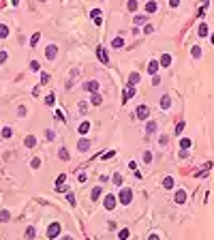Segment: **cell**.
<instances>
[{
  "label": "cell",
  "instance_id": "obj_4",
  "mask_svg": "<svg viewBox=\"0 0 214 240\" xmlns=\"http://www.w3.org/2000/svg\"><path fill=\"white\" fill-rule=\"evenodd\" d=\"M148 116H150V107H148V105H139V107H137V118L146 120Z\"/></svg>",
  "mask_w": 214,
  "mask_h": 240
},
{
  "label": "cell",
  "instance_id": "obj_32",
  "mask_svg": "<svg viewBox=\"0 0 214 240\" xmlns=\"http://www.w3.org/2000/svg\"><path fill=\"white\" fill-rule=\"evenodd\" d=\"M114 157H116V150H107V152L101 154V159H105V161H107V159H114Z\"/></svg>",
  "mask_w": 214,
  "mask_h": 240
},
{
  "label": "cell",
  "instance_id": "obj_30",
  "mask_svg": "<svg viewBox=\"0 0 214 240\" xmlns=\"http://www.w3.org/2000/svg\"><path fill=\"white\" fill-rule=\"evenodd\" d=\"M184 127H186V122H184V120H180V122L176 124V135H180V133L184 131Z\"/></svg>",
  "mask_w": 214,
  "mask_h": 240
},
{
  "label": "cell",
  "instance_id": "obj_2",
  "mask_svg": "<svg viewBox=\"0 0 214 240\" xmlns=\"http://www.w3.org/2000/svg\"><path fill=\"white\" fill-rule=\"evenodd\" d=\"M60 236V223H51L47 227V238H58Z\"/></svg>",
  "mask_w": 214,
  "mask_h": 240
},
{
  "label": "cell",
  "instance_id": "obj_53",
  "mask_svg": "<svg viewBox=\"0 0 214 240\" xmlns=\"http://www.w3.org/2000/svg\"><path fill=\"white\" fill-rule=\"evenodd\" d=\"M13 4H19V0H13Z\"/></svg>",
  "mask_w": 214,
  "mask_h": 240
},
{
  "label": "cell",
  "instance_id": "obj_9",
  "mask_svg": "<svg viewBox=\"0 0 214 240\" xmlns=\"http://www.w3.org/2000/svg\"><path fill=\"white\" fill-rule=\"evenodd\" d=\"M90 140H86V137H82V140H79V144H77V150H79V152H88V150H90Z\"/></svg>",
  "mask_w": 214,
  "mask_h": 240
},
{
  "label": "cell",
  "instance_id": "obj_45",
  "mask_svg": "<svg viewBox=\"0 0 214 240\" xmlns=\"http://www.w3.org/2000/svg\"><path fill=\"white\" fill-rule=\"evenodd\" d=\"M67 199H69V204H73V206L77 204V199H75V195H73V193H69V195H67Z\"/></svg>",
  "mask_w": 214,
  "mask_h": 240
},
{
  "label": "cell",
  "instance_id": "obj_20",
  "mask_svg": "<svg viewBox=\"0 0 214 240\" xmlns=\"http://www.w3.org/2000/svg\"><path fill=\"white\" fill-rule=\"evenodd\" d=\"M163 187H165V189H173V187H176V180H173L171 176H167V178L163 180Z\"/></svg>",
  "mask_w": 214,
  "mask_h": 240
},
{
  "label": "cell",
  "instance_id": "obj_17",
  "mask_svg": "<svg viewBox=\"0 0 214 240\" xmlns=\"http://www.w3.org/2000/svg\"><path fill=\"white\" fill-rule=\"evenodd\" d=\"M161 107H163V109H169V107H171V99L167 95L161 96Z\"/></svg>",
  "mask_w": 214,
  "mask_h": 240
},
{
  "label": "cell",
  "instance_id": "obj_42",
  "mask_svg": "<svg viewBox=\"0 0 214 240\" xmlns=\"http://www.w3.org/2000/svg\"><path fill=\"white\" fill-rule=\"evenodd\" d=\"M34 236H37L34 227H28V230H26V238H34Z\"/></svg>",
  "mask_w": 214,
  "mask_h": 240
},
{
  "label": "cell",
  "instance_id": "obj_28",
  "mask_svg": "<svg viewBox=\"0 0 214 240\" xmlns=\"http://www.w3.org/2000/svg\"><path fill=\"white\" fill-rule=\"evenodd\" d=\"M101 191H103V187H94V189H92V195H90V199H92V201H94V199H99Z\"/></svg>",
  "mask_w": 214,
  "mask_h": 240
},
{
  "label": "cell",
  "instance_id": "obj_23",
  "mask_svg": "<svg viewBox=\"0 0 214 240\" xmlns=\"http://www.w3.org/2000/svg\"><path fill=\"white\" fill-rule=\"evenodd\" d=\"M156 9H159V4H156V2H154V0H150V2H148V4H146V11H148V13H154V11H156Z\"/></svg>",
  "mask_w": 214,
  "mask_h": 240
},
{
  "label": "cell",
  "instance_id": "obj_18",
  "mask_svg": "<svg viewBox=\"0 0 214 240\" xmlns=\"http://www.w3.org/2000/svg\"><path fill=\"white\" fill-rule=\"evenodd\" d=\"M77 131H79V135H86V133L90 131V122H88V120H84V122L79 124V129H77Z\"/></svg>",
  "mask_w": 214,
  "mask_h": 240
},
{
  "label": "cell",
  "instance_id": "obj_49",
  "mask_svg": "<svg viewBox=\"0 0 214 240\" xmlns=\"http://www.w3.org/2000/svg\"><path fill=\"white\" fill-rule=\"evenodd\" d=\"M47 82H49V75H47V73H43V75H41V84H47Z\"/></svg>",
  "mask_w": 214,
  "mask_h": 240
},
{
  "label": "cell",
  "instance_id": "obj_16",
  "mask_svg": "<svg viewBox=\"0 0 214 240\" xmlns=\"http://www.w3.org/2000/svg\"><path fill=\"white\" fill-rule=\"evenodd\" d=\"M24 144H26V148H34V146H37V137H34V135H28V137L24 140Z\"/></svg>",
  "mask_w": 214,
  "mask_h": 240
},
{
  "label": "cell",
  "instance_id": "obj_15",
  "mask_svg": "<svg viewBox=\"0 0 214 240\" xmlns=\"http://www.w3.org/2000/svg\"><path fill=\"white\" fill-rule=\"evenodd\" d=\"M139 82H141V75H139V73H131V75H128V84H131V86H135V84H139Z\"/></svg>",
  "mask_w": 214,
  "mask_h": 240
},
{
  "label": "cell",
  "instance_id": "obj_10",
  "mask_svg": "<svg viewBox=\"0 0 214 240\" xmlns=\"http://www.w3.org/2000/svg\"><path fill=\"white\" fill-rule=\"evenodd\" d=\"M101 15H103V13H101L99 9H92V11H90V17H92V19H94V24H99V26L103 24V17H101Z\"/></svg>",
  "mask_w": 214,
  "mask_h": 240
},
{
  "label": "cell",
  "instance_id": "obj_51",
  "mask_svg": "<svg viewBox=\"0 0 214 240\" xmlns=\"http://www.w3.org/2000/svg\"><path fill=\"white\" fill-rule=\"evenodd\" d=\"M152 84H154V86H159V84H161V77H159V75H154V79H152Z\"/></svg>",
  "mask_w": 214,
  "mask_h": 240
},
{
  "label": "cell",
  "instance_id": "obj_33",
  "mask_svg": "<svg viewBox=\"0 0 214 240\" xmlns=\"http://www.w3.org/2000/svg\"><path fill=\"white\" fill-rule=\"evenodd\" d=\"M137 6H139V4H137V0H128V2H127V9H128V11H137Z\"/></svg>",
  "mask_w": 214,
  "mask_h": 240
},
{
  "label": "cell",
  "instance_id": "obj_8",
  "mask_svg": "<svg viewBox=\"0 0 214 240\" xmlns=\"http://www.w3.org/2000/svg\"><path fill=\"white\" fill-rule=\"evenodd\" d=\"M96 56H99V60H101L103 64H109V56H107V51L103 47H96Z\"/></svg>",
  "mask_w": 214,
  "mask_h": 240
},
{
  "label": "cell",
  "instance_id": "obj_27",
  "mask_svg": "<svg viewBox=\"0 0 214 240\" xmlns=\"http://www.w3.org/2000/svg\"><path fill=\"white\" fill-rule=\"evenodd\" d=\"M122 45H124V39H122V37H116V39H114V41H111V47H122Z\"/></svg>",
  "mask_w": 214,
  "mask_h": 240
},
{
  "label": "cell",
  "instance_id": "obj_34",
  "mask_svg": "<svg viewBox=\"0 0 214 240\" xmlns=\"http://www.w3.org/2000/svg\"><path fill=\"white\" fill-rule=\"evenodd\" d=\"M197 32H199V37H208V26H206V24H201Z\"/></svg>",
  "mask_w": 214,
  "mask_h": 240
},
{
  "label": "cell",
  "instance_id": "obj_52",
  "mask_svg": "<svg viewBox=\"0 0 214 240\" xmlns=\"http://www.w3.org/2000/svg\"><path fill=\"white\" fill-rule=\"evenodd\" d=\"M169 4H171V6H178V4H180V0H169Z\"/></svg>",
  "mask_w": 214,
  "mask_h": 240
},
{
  "label": "cell",
  "instance_id": "obj_46",
  "mask_svg": "<svg viewBox=\"0 0 214 240\" xmlns=\"http://www.w3.org/2000/svg\"><path fill=\"white\" fill-rule=\"evenodd\" d=\"M86 109H88V105H86V101H79V112L86 114Z\"/></svg>",
  "mask_w": 214,
  "mask_h": 240
},
{
  "label": "cell",
  "instance_id": "obj_36",
  "mask_svg": "<svg viewBox=\"0 0 214 240\" xmlns=\"http://www.w3.org/2000/svg\"><path fill=\"white\" fill-rule=\"evenodd\" d=\"M191 144H193V142H191L188 137H184V140L180 142V146H182V150H186V148H191Z\"/></svg>",
  "mask_w": 214,
  "mask_h": 240
},
{
  "label": "cell",
  "instance_id": "obj_13",
  "mask_svg": "<svg viewBox=\"0 0 214 240\" xmlns=\"http://www.w3.org/2000/svg\"><path fill=\"white\" fill-rule=\"evenodd\" d=\"M154 131H156V122H154V120H150V122H148V127H146V135H148V137H152V135H154Z\"/></svg>",
  "mask_w": 214,
  "mask_h": 240
},
{
  "label": "cell",
  "instance_id": "obj_35",
  "mask_svg": "<svg viewBox=\"0 0 214 240\" xmlns=\"http://www.w3.org/2000/svg\"><path fill=\"white\" fill-rule=\"evenodd\" d=\"M191 54H193V58H199V56H201V47H199V45H195V47L191 49Z\"/></svg>",
  "mask_w": 214,
  "mask_h": 240
},
{
  "label": "cell",
  "instance_id": "obj_31",
  "mask_svg": "<svg viewBox=\"0 0 214 240\" xmlns=\"http://www.w3.org/2000/svg\"><path fill=\"white\" fill-rule=\"evenodd\" d=\"M0 135H2V137H11V135H13V131H11V127H2V131H0Z\"/></svg>",
  "mask_w": 214,
  "mask_h": 240
},
{
  "label": "cell",
  "instance_id": "obj_41",
  "mask_svg": "<svg viewBox=\"0 0 214 240\" xmlns=\"http://www.w3.org/2000/svg\"><path fill=\"white\" fill-rule=\"evenodd\" d=\"M45 137H47V140L51 142V140H56V133H54L51 129H47V131H45Z\"/></svg>",
  "mask_w": 214,
  "mask_h": 240
},
{
  "label": "cell",
  "instance_id": "obj_37",
  "mask_svg": "<svg viewBox=\"0 0 214 240\" xmlns=\"http://www.w3.org/2000/svg\"><path fill=\"white\" fill-rule=\"evenodd\" d=\"M128 236H131V232H128L127 227H124V230H120V232H118V238H122V240H124V238H128Z\"/></svg>",
  "mask_w": 214,
  "mask_h": 240
},
{
  "label": "cell",
  "instance_id": "obj_19",
  "mask_svg": "<svg viewBox=\"0 0 214 240\" xmlns=\"http://www.w3.org/2000/svg\"><path fill=\"white\" fill-rule=\"evenodd\" d=\"M159 64H161V67H169V64H171V56H169V54H163Z\"/></svg>",
  "mask_w": 214,
  "mask_h": 240
},
{
  "label": "cell",
  "instance_id": "obj_39",
  "mask_svg": "<svg viewBox=\"0 0 214 240\" xmlns=\"http://www.w3.org/2000/svg\"><path fill=\"white\" fill-rule=\"evenodd\" d=\"M39 39H41V35H39V32H37V35H32V39H30V45L34 47V45L39 43Z\"/></svg>",
  "mask_w": 214,
  "mask_h": 240
},
{
  "label": "cell",
  "instance_id": "obj_1",
  "mask_svg": "<svg viewBox=\"0 0 214 240\" xmlns=\"http://www.w3.org/2000/svg\"><path fill=\"white\" fill-rule=\"evenodd\" d=\"M118 199H120V204H122V206H128V204H131V199H133V191L127 189V187H124V189H120Z\"/></svg>",
  "mask_w": 214,
  "mask_h": 240
},
{
  "label": "cell",
  "instance_id": "obj_47",
  "mask_svg": "<svg viewBox=\"0 0 214 240\" xmlns=\"http://www.w3.org/2000/svg\"><path fill=\"white\" fill-rule=\"evenodd\" d=\"M143 161L150 163V161H152V152H143Z\"/></svg>",
  "mask_w": 214,
  "mask_h": 240
},
{
  "label": "cell",
  "instance_id": "obj_44",
  "mask_svg": "<svg viewBox=\"0 0 214 240\" xmlns=\"http://www.w3.org/2000/svg\"><path fill=\"white\" fill-rule=\"evenodd\" d=\"M54 99H56L54 95H47L45 96V105H54Z\"/></svg>",
  "mask_w": 214,
  "mask_h": 240
},
{
  "label": "cell",
  "instance_id": "obj_40",
  "mask_svg": "<svg viewBox=\"0 0 214 240\" xmlns=\"http://www.w3.org/2000/svg\"><path fill=\"white\" fill-rule=\"evenodd\" d=\"M30 71H41V64H39L37 60H32V62H30Z\"/></svg>",
  "mask_w": 214,
  "mask_h": 240
},
{
  "label": "cell",
  "instance_id": "obj_50",
  "mask_svg": "<svg viewBox=\"0 0 214 240\" xmlns=\"http://www.w3.org/2000/svg\"><path fill=\"white\" fill-rule=\"evenodd\" d=\"M56 118H58V120H62V122H64V114H62V112H60V109H58V112H56Z\"/></svg>",
  "mask_w": 214,
  "mask_h": 240
},
{
  "label": "cell",
  "instance_id": "obj_38",
  "mask_svg": "<svg viewBox=\"0 0 214 240\" xmlns=\"http://www.w3.org/2000/svg\"><path fill=\"white\" fill-rule=\"evenodd\" d=\"M30 167H32V169H39V167H41V159H32V161H30Z\"/></svg>",
  "mask_w": 214,
  "mask_h": 240
},
{
  "label": "cell",
  "instance_id": "obj_14",
  "mask_svg": "<svg viewBox=\"0 0 214 240\" xmlns=\"http://www.w3.org/2000/svg\"><path fill=\"white\" fill-rule=\"evenodd\" d=\"M159 67H161V64H159V60H152V62L148 64V73H152V75H156V71H159Z\"/></svg>",
  "mask_w": 214,
  "mask_h": 240
},
{
  "label": "cell",
  "instance_id": "obj_3",
  "mask_svg": "<svg viewBox=\"0 0 214 240\" xmlns=\"http://www.w3.org/2000/svg\"><path fill=\"white\" fill-rule=\"evenodd\" d=\"M58 56V45H47V49H45V58L47 60H54Z\"/></svg>",
  "mask_w": 214,
  "mask_h": 240
},
{
  "label": "cell",
  "instance_id": "obj_11",
  "mask_svg": "<svg viewBox=\"0 0 214 240\" xmlns=\"http://www.w3.org/2000/svg\"><path fill=\"white\" fill-rule=\"evenodd\" d=\"M133 95H135V86H131V84H128V88L124 90V92H122V103H127V101H128V99H131Z\"/></svg>",
  "mask_w": 214,
  "mask_h": 240
},
{
  "label": "cell",
  "instance_id": "obj_25",
  "mask_svg": "<svg viewBox=\"0 0 214 240\" xmlns=\"http://www.w3.org/2000/svg\"><path fill=\"white\" fill-rule=\"evenodd\" d=\"M11 219V212L9 210H0V223H6Z\"/></svg>",
  "mask_w": 214,
  "mask_h": 240
},
{
  "label": "cell",
  "instance_id": "obj_24",
  "mask_svg": "<svg viewBox=\"0 0 214 240\" xmlns=\"http://www.w3.org/2000/svg\"><path fill=\"white\" fill-rule=\"evenodd\" d=\"M58 157H60L62 161H69V159H71V157H69V150H67V148H60V150H58Z\"/></svg>",
  "mask_w": 214,
  "mask_h": 240
},
{
  "label": "cell",
  "instance_id": "obj_48",
  "mask_svg": "<svg viewBox=\"0 0 214 240\" xmlns=\"http://www.w3.org/2000/svg\"><path fill=\"white\" fill-rule=\"evenodd\" d=\"M17 114H19V116H26V107L19 105V107H17Z\"/></svg>",
  "mask_w": 214,
  "mask_h": 240
},
{
  "label": "cell",
  "instance_id": "obj_12",
  "mask_svg": "<svg viewBox=\"0 0 214 240\" xmlns=\"http://www.w3.org/2000/svg\"><path fill=\"white\" fill-rule=\"evenodd\" d=\"M184 201H186V191L178 189V191H176V204H180V206H182Z\"/></svg>",
  "mask_w": 214,
  "mask_h": 240
},
{
  "label": "cell",
  "instance_id": "obj_54",
  "mask_svg": "<svg viewBox=\"0 0 214 240\" xmlns=\"http://www.w3.org/2000/svg\"><path fill=\"white\" fill-rule=\"evenodd\" d=\"M41 2H45V0H41Z\"/></svg>",
  "mask_w": 214,
  "mask_h": 240
},
{
  "label": "cell",
  "instance_id": "obj_6",
  "mask_svg": "<svg viewBox=\"0 0 214 240\" xmlns=\"http://www.w3.org/2000/svg\"><path fill=\"white\" fill-rule=\"evenodd\" d=\"M84 90H88V92H92V95H94V92L99 90V82H96V79H90V82H86V84H84Z\"/></svg>",
  "mask_w": 214,
  "mask_h": 240
},
{
  "label": "cell",
  "instance_id": "obj_29",
  "mask_svg": "<svg viewBox=\"0 0 214 240\" xmlns=\"http://www.w3.org/2000/svg\"><path fill=\"white\" fill-rule=\"evenodd\" d=\"M114 185H116V187H122V174H120V172L114 174Z\"/></svg>",
  "mask_w": 214,
  "mask_h": 240
},
{
  "label": "cell",
  "instance_id": "obj_22",
  "mask_svg": "<svg viewBox=\"0 0 214 240\" xmlns=\"http://www.w3.org/2000/svg\"><path fill=\"white\" fill-rule=\"evenodd\" d=\"M90 103H92L94 107H99V105L103 103V99H101V95H96V92H94V95H92V99H90Z\"/></svg>",
  "mask_w": 214,
  "mask_h": 240
},
{
  "label": "cell",
  "instance_id": "obj_21",
  "mask_svg": "<svg viewBox=\"0 0 214 240\" xmlns=\"http://www.w3.org/2000/svg\"><path fill=\"white\" fill-rule=\"evenodd\" d=\"M146 22H148L146 15H137V17H133V24H135V26H141V24H146Z\"/></svg>",
  "mask_w": 214,
  "mask_h": 240
},
{
  "label": "cell",
  "instance_id": "obj_5",
  "mask_svg": "<svg viewBox=\"0 0 214 240\" xmlns=\"http://www.w3.org/2000/svg\"><path fill=\"white\" fill-rule=\"evenodd\" d=\"M103 206H105L107 210H114V208H116V197H114V195H105Z\"/></svg>",
  "mask_w": 214,
  "mask_h": 240
},
{
  "label": "cell",
  "instance_id": "obj_26",
  "mask_svg": "<svg viewBox=\"0 0 214 240\" xmlns=\"http://www.w3.org/2000/svg\"><path fill=\"white\" fill-rule=\"evenodd\" d=\"M6 37H9V26L0 24V39H6Z\"/></svg>",
  "mask_w": 214,
  "mask_h": 240
},
{
  "label": "cell",
  "instance_id": "obj_7",
  "mask_svg": "<svg viewBox=\"0 0 214 240\" xmlns=\"http://www.w3.org/2000/svg\"><path fill=\"white\" fill-rule=\"evenodd\" d=\"M64 180H67V176H64V174H60V176H58V180H56V191H58V193H64V191H67Z\"/></svg>",
  "mask_w": 214,
  "mask_h": 240
},
{
  "label": "cell",
  "instance_id": "obj_43",
  "mask_svg": "<svg viewBox=\"0 0 214 240\" xmlns=\"http://www.w3.org/2000/svg\"><path fill=\"white\" fill-rule=\"evenodd\" d=\"M6 60H9V54L2 49V51H0V64H2V62H6Z\"/></svg>",
  "mask_w": 214,
  "mask_h": 240
}]
</instances>
